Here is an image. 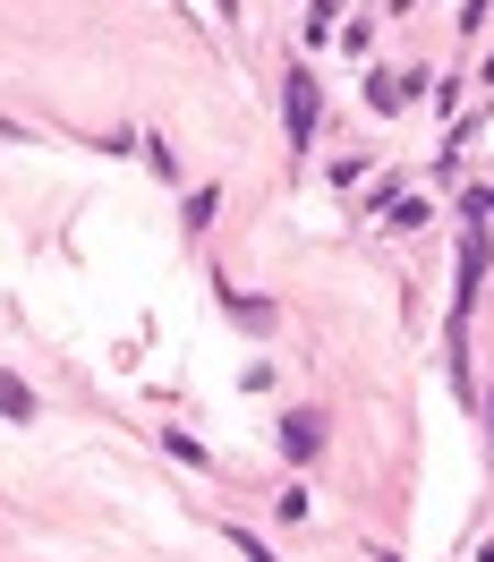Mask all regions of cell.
<instances>
[{
    "mask_svg": "<svg viewBox=\"0 0 494 562\" xmlns=\"http://www.w3.org/2000/svg\"><path fill=\"white\" fill-rule=\"evenodd\" d=\"M333 18H341V0H316L307 9V35H333Z\"/></svg>",
    "mask_w": 494,
    "mask_h": 562,
    "instance_id": "277c9868",
    "label": "cell"
},
{
    "mask_svg": "<svg viewBox=\"0 0 494 562\" xmlns=\"http://www.w3.org/2000/svg\"><path fill=\"white\" fill-rule=\"evenodd\" d=\"M0 418H35V392L18 384V375H0Z\"/></svg>",
    "mask_w": 494,
    "mask_h": 562,
    "instance_id": "3957f363",
    "label": "cell"
},
{
    "mask_svg": "<svg viewBox=\"0 0 494 562\" xmlns=\"http://www.w3.org/2000/svg\"><path fill=\"white\" fill-rule=\"evenodd\" d=\"M316 120H324V103H316V77L307 69H290L282 77V128H290V154L316 137Z\"/></svg>",
    "mask_w": 494,
    "mask_h": 562,
    "instance_id": "6da1fadb",
    "label": "cell"
},
{
    "mask_svg": "<svg viewBox=\"0 0 494 562\" xmlns=\"http://www.w3.org/2000/svg\"><path fill=\"white\" fill-rule=\"evenodd\" d=\"M222 537H231V546H239L247 562H273V554H265V537H247V528H222Z\"/></svg>",
    "mask_w": 494,
    "mask_h": 562,
    "instance_id": "5b68a950",
    "label": "cell"
},
{
    "mask_svg": "<svg viewBox=\"0 0 494 562\" xmlns=\"http://www.w3.org/2000/svg\"><path fill=\"white\" fill-rule=\"evenodd\" d=\"M316 443H324V418H316V409H299V418L282 426V452H290V460H307Z\"/></svg>",
    "mask_w": 494,
    "mask_h": 562,
    "instance_id": "7a4b0ae2",
    "label": "cell"
}]
</instances>
